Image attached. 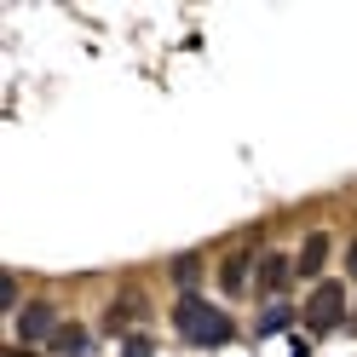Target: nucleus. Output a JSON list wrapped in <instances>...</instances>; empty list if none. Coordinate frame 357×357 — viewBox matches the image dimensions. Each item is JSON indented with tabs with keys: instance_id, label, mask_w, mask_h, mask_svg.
I'll use <instances>...</instances> for the list:
<instances>
[{
	"instance_id": "obj_13",
	"label": "nucleus",
	"mask_w": 357,
	"mask_h": 357,
	"mask_svg": "<svg viewBox=\"0 0 357 357\" xmlns=\"http://www.w3.org/2000/svg\"><path fill=\"white\" fill-rule=\"evenodd\" d=\"M351 317H357V300H351Z\"/></svg>"
},
{
	"instance_id": "obj_9",
	"label": "nucleus",
	"mask_w": 357,
	"mask_h": 357,
	"mask_svg": "<svg viewBox=\"0 0 357 357\" xmlns=\"http://www.w3.org/2000/svg\"><path fill=\"white\" fill-rule=\"evenodd\" d=\"M294 317H300V311L288 305V300H277V305H265V317L254 323V334H259V340H271V334H282V328L294 323Z\"/></svg>"
},
{
	"instance_id": "obj_4",
	"label": "nucleus",
	"mask_w": 357,
	"mask_h": 357,
	"mask_svg": "<svg viewBox=\"0 0 357 357\" xmlns=\"http://www.w3.org/2000/svg\"><path fill=\"white\" fill-rule=\"evenodd\" d=\"M58 328H63V323H58V305H52V300H29V305L12 317V340H17V346H52Z\"/></svg>"
},
{
	"instance_id": "obj_5",
	"label": "nucleus",
	"mask_w": 357,
	"mask_h": 357,
	"mask_svg": "<svg viewBox=\"0 0 357 357\" xmlns=\"http://www.w3.org/2000/svg\"><path fill=\"white\" fill-rule=\"evenodd\" d=\"M294 282H300V277H294V254H282V248L259 254V271H254V294H259L265 305L288 300V288H294Z\"/></svg>"
},
{
	"instance_id": "obj_7",
	"label": "nucleus",
	"mask_w": 357,
	"mask_h": 357,
	"mask_svg": "<svg viewBox=\"0 0 357 357\" xmlns=\"http://www.w3.org/2000/svg\"><path fill=\"white\" fill-rule=\"evenodd\" d=\"M144 311H150V305H144V294L121 288V294H116V305L104 311V334H132V323H139Z\"/></svg>"
},
{
	"instance_id": "obj_11",
	"label": "nucleus",
	"mask_w": 357,
	"mask_h": 357,
	"mask_svg": "<svg viewBox=\"0 0 357 357\" xmlns=\"http://www.w3.org/2000/svg\"><path fill=\"white\" fill-rule=\"evenodd\" d=\"M121 357H150V340H144V334H127V340H121Z\"/></svg>"
},
{
	"instance_id": "obj_3",
	"label": "nucleus",
	"mask_w": 357,
	"mask_h": 357,
	"mask_svg": "<svg viewBox=\"0 0 357 357\" xmlns=\"http://www.w3.org/2000/svg\"><path fill=\"white\" fill-rule=\"evenodd\" d=\"M254 271H259V248H231L213 265V288L225 300H242V294H254Z\"/></svg>"
},
{
	"instance_id": "obj_10",
	"label": "nucleus",
	"mask_w": 357,
	"mask_h": 357,
	"mask_svg": "<svg viewBox=\"0 0 357 357\" xmlns=\"http://www.w3.org/2000/svg\"><path fill=\"white\" fill-rule=\"evenodd\" d=\"M86 346H93V328H81V323H63V328L52 334V346H47V351H70V357H75V351H86Z\"/></svg>"
},
{
	"instance_id": "obj_1",
	"label": "nucleus",
	"mask_w": 357,
	"mask_h": 357,
	"mask_svg": "<svg viewBox=\"0 0 357 357\" xmlns=\"http://www.w3.org/2000/svg\"><path fill=\"white\" fill-rule=\"evenodd\" d=\"M173 328L185 334L190 346H225L231 334H236V323H231L219 305H208L202 294H190V300H178V305H173Z\"/></svg>"
},
{
	"instance_id": "obj_6",
	"label": "nucleus",
	"mask_w": 357,
	"mask_h": 357,
	"mask_svg": "<svg viewBox=\"0 0 357 357\" xmlns=\"http://www.w3.org/2000/svg\"><path fill=\"white\" fill-rule=\"evenodd\" d=\"M328 259H334V236H328V231H305L300 248H294V277H300V282H323Z\"/></svg>"
},
{
	"instance_id": "obj_8",
	"label": "nucleus",
	"mask_w": 357,
	"mask_h": 357,
	"mask_svg": "<svg viewBox=\"0 0 357 357\" xmlns=\"http://www.w3.org/2000/svg\"><path fill=\"white\" fill-rule=\"evenodd\" d=\"M167 277H173V288H178V300H190V294H202V282H208V259H202V254H178V259L167 265Z\"/></svg>"
},
{
	"instance_id": "obj_12",
	"label": "nucleus",
	"mask_w": 357,
	"mask_h": 357,
	"mask_svg": "<svg viewBox=\"0 0 357 357\" xmlns=\"http://www.w3.org/2000/svg\"><path fill=\"white\" fill-rule=\"evenodd\" d=\"M346 277L357 282V242H351V248H346Z\"/></svg>"
},
{
	"instance_id": "obj_2",
	"label": "nucleus",
	"mask_w": 357,
	"mask_h": 357,
	"mask_svg": "<svg viewBox=\"0 0 357 357\" xmlns=\"http://www.w3.org/2000/svg\"><path fill=\"white\" fill-rule=\"evenodd\" d=\"M346 317H351V288H346L340 277H323V282L305 294V305H300V323H305L311 334H334Z\"/></svg>"
}]
</instances>
